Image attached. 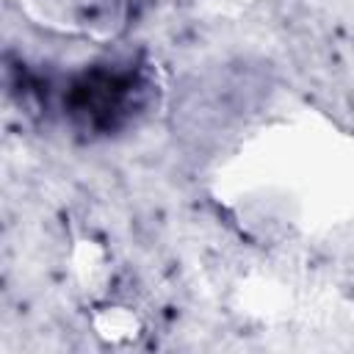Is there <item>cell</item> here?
Listing matches in <instances>:
<instances>
[{
	"label": "cell",
	"mask_w": 354,
	"mask_h": 354,
	"mask_svg": "<svg viewBox=\"0 0 354 354\" xmlns=\"http://www.w3.org/2000/svg\"><path fill=\"white\" fill-rule=\"evenodd\" d=\"M75 88V105L83 113H91L94 122H111L119 113L130 83L119 75H91L83 77V83Z\"/></svg>",
	"instance_id": "1"
}]
</instances>
